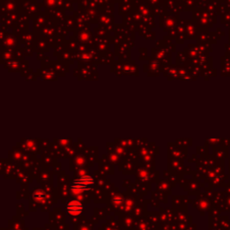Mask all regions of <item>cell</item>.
Instances as JSON below:
<instances>
[{"label": "cell", "mask_w": 230, "mask_h": 230, "mask_svg": "<svg viewBox=\"0 0 230 230\" xmlns=\"http://www.w3.org/2000/svg\"><path fill=\"white\" fill-rule=\"evenodd\" d=\"M34 200H38L40 202H42V201L45 200L46 194L42 191H37V192H35L34 194Z\"/></svg>", "instance_id": "3957f363"}, {"label": "cell", "mask_w": 230, "mask_h": 230, "mask_svg": "<svg viewBox=\"0 0 230 230\" xmlns=\"http://www.w3.org/2000/svg\"><path fill=\"white\" fill-rule=\"evenodd\" d=\"M94 180L91 175H84L75 180L71 184V190L74 192H84L92 189Z\"/></svg>", "instance_id": "6da1fadb"}, {"label": "cell", "mask_w": 230, "mask_h": 230, "mask_svg": "<svg viewBox=\"0 0 230 230\" xmlns=\"http://www.w3.org/2000/svg\"><path fill=\"white\" fill-rule=\"evenodd\" d=\"M66 210L70 215H79L84 210V205L80 201L77 200H70L66 205Z\"/></svg>", "instance_id": "7a4b0ae2"}]
</instances>
